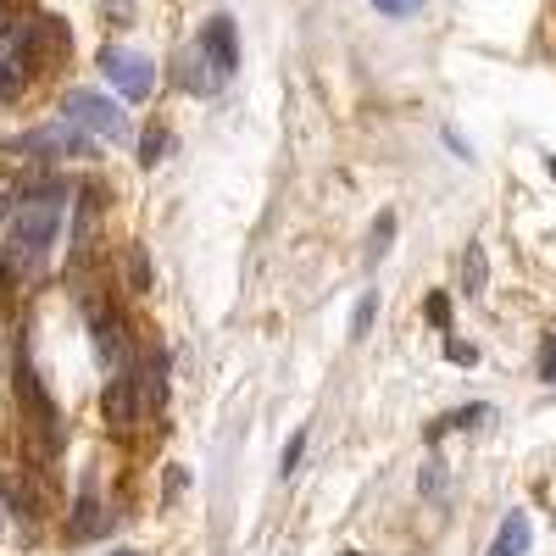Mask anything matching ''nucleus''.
<instances>
[{
    "mask_svg": "<svg viewBox=\"0 0 556 556\" xmlns=\"http://www.w3.org/2000/svg\"><path fill=\"white\" fill-rule=\"evenodd\" d=\"M62 212H67V184H39V190H28L12 206V217H7V256H0V267L7 273H34V267L51 262Z\"/></svg>",
    "mask_w": 556,
    "mask_h": 556,
    "instance_id": "f257e3e1",
    "label": "nucleus"
},
{
    "mask_svg": "<svg viewBox=\"0 0 556 556\" xmlns=\"http://www.w3.org/2000/svg\"><path fill=\"white\" fill-rule=\"evenodd\" d=\"M235 67H240V28L228 12L206 17L190 45H178V62H173L178 89H190V96H217L235 78Z\"/></svg>",
    "mask_w": 556,
    "mask_h": 556,
    "instance_id": "f03ea898",
    "label": "nucleus"
},
{
    "mask_svg": "<svg viewBox=\"0 0 556 556\" xmlns=\"http://www.w3.org/2000/svg\"><path fill=\"white\" fill-rule=\"evenodd\" d=\"M62 117H67L73 128H84L89 139H123V134H128L123 106L106 101V96H96V89H73V96L62 101Z\"/></svg>",
    "mask_w": 556,
    "mask_h": 556,
    "instance_id": "7ed1b4c3",
    "label": "nucleus"
},
{
    "mask_svg": "<svg viewBox=\"0 0 556 556\" xmlns=\"http://www.w3.org/2000/svg\"><path fill=\"white\" fill-rule=\"evenodd\" d=\"M101 73L123 89L128 101H146L156 89V67H151L146 51H123V45H112V51H101Z\"/></svg>",
    "mask_w": 556,
    "mask_h": 556,
    "instance_id": "20e7f679",
    "label": "nucleus"
},
{
    "mask_svg": "<svg viewBox=\"0 0 556 556\" xmlns=\"http://www.w3.org/2000/svg\"><path fill=\"white\" fill-rule=\"evenodd\" d=\"M17 146H23V151H39L45 162H51V156H89V151H96V139H89L84 128H73L67 117H56V123L34 128L28 139H17Z\"/></svg>",
    "mask_w": 556,
    "mask_h": 556,
    "instance_id": "39448f33",
    "label": "nucleus"
},
{
    "mask_svg": "<svg viewBox=\"0 0 556 556\" xmlns=\"http://www.w3.org/2000/svg\"><path fill=\"white\" fill-rule=\"evenodd\" d=\"M101 412L112 429H134L139 424V374H112L106 395H101Z\"/></svg>",
    "mask_w": 556,
    "mask_h": 556,
    "instance_id": "423d86ee",
    "label": "nucleus"
},
{
    "mask_svg": "<svg viewBox=\"0 0 556 556\" xmlns=\"http://www.w3.org/2000/svg\"><path fill=\"white\" fill-rule=\"evenodd\" d=\"M17 401H23V412L34 417L39 429H51L56 424V412H51V401H45V390H39V374H34V362H28V345H17Z\"/></svg>",
    "mask_w": 556,
    "mask_h": 556,
    "instance_id": "0eeeda50",
    "label": "nucleus"
},
{
    "mask_svg": "<svg viewBox=\"0 0 556 556\" xmlns=\"http://www.w3.org/2000/svg\"><path fill=\"white\" fill-rule=\"evenodd\" d=\"M89 340H96V356L106 367H117V356H123V323H117V312L106 301L89 306Z\"/></svg>",
    "mask_w": 556,
    "mask_h": 556,
    "instance_id": "6e6552de",
    "label": "nucleus"
},
{
    "mask_svg": "<svg viewBox=\"0 0 556 556\" xmlns=\"http://www.w3.org/2000/svg\"><path fill=\"white\" fill-rule=\"evenodd\" d=\"M529 540H534V529H529V513H506L484 556H529Z\"/></svg>",
    "mask_w": 556,
    "mask_h": 556,
    "instance_id": "1a4fd4ad",
    "label": "nucleus"
},
{
    "mask_svg": "<svg viewBox=\"0 0 556 556\" xmlns=\"http://www.w3.org/2000/svg\"><path fill=\"white\" fill-rule=\"evenodd\" d=\"M484 278H490L484 245H468V251H462V290H468V295L479 301V295H484Z\"/></svg>",
    "mask_w": 556,
    "mask_h": 556,
    "instance_id": "9d476101",
    "label": "nucleus"
},
{
    "mask_svg": "<svg viewBox=\"0 0 556 556\" xmlns=\"http://www.w3.org/2000/svg\"><path fill=\"white\" fill-rule=\"evenodd\" d=\"M484 417H490V406H484V401H473V406H462V412H445L440 424H429V440H440L445 429H479Z\"/></svg>",
    "mask_w": 556,
    "mask_h": 556,
    "instance_id": "9b49d317",
    "label": "nucleus"
},
{
    "mask_svg": "<svg viewBox=\"0 0 556 556\" xmlns=\"http://www.w3.org/2000/svg\"><path fill=\"white\" fill-rule=\"evenodd\" d=\"M390 240H395V212H379L374 217V235H367V267H379L390 256Z\"/></svg>",
    "mask_w": 556,
    "mask_h": 556,
    "instance_id": "f8f14e48",
    "label": "nucleus"
},
{
    "mask_svg": "<svg viewBox=\"0 0 556 556\" xmlns=\"http://www.w3.org/2000/svg\"><path fill=\"white\" fill-rule=\"evenodd\" d=\"M374 317H379V295H374V290H367V295L356 301V312H351V334L362 340L367 329H374Z\"/></svg>",
    "mask_w": 556,
    "mask_h": 556,
    "instance_id": "ddd939ff",
    "label": "nucleus"
},
{
    "mask_svg": "<svg viewBox=\"0 0 556 556\" xmlns=\"http://www.w3.org/2000/svg\"><path fill=\"white\" fill-rule=\"evenodd\" d=\"M162 151H167V128H146V134H139V162H146V167H156Z\"/></svg>",
    "mask_w": 556,
    "mask_h": 556,
    "instance_id": "4468645a",
    "label": "nucleus"
},
{
    "mask_svg": "<svg viewBox=\"0 0 556 556\" xmlns=\"http://www.w3.org/2000/svg\"><path fill=\"white\" fill-rule=\"evenodd\" d=\"M424 317L434 323V329H451V295H445V290H434V295L424 301Z\"/></svg>",
    "mask_w": 556,
    "mask_h": 556,
    "instance_id": "2eb2a0df",
    "label": "nucleus"
},
{
    "mask_svg": "<svg viewBox=\"0 0 556 556\" xmlns=\"http://www.w3.org/2000/svg\"><path fill=\"white\" fill-rule=\"evenodd\" d=\"M301 456H306V429H295V434H290V445H285V468H278V473L290 479V473L301 468Z\"/></svg>",
    "mask_w": 556,
    "mask_h": 556,
    "instance_id": "dca6fc26",
    "label": "nucleus"
},
{
    "mask_svg": "<svg viewBox=\"0 0 556 556\" xmlns=\"http://www.w3.org/2000/svg\"><path fill=\"white\" fill-rule=\"evenodd\" d=\"M540 379L556 384V334H545V345H540Z\"/></svg>",
    "mask_w": 556,
    "mask_h": 556,
    "instance_id": "f3484780",
    "label": "nucleus"
},
{
    "mask_svg": "<svg viewBox=\"0 0 556 556\" xmlns=\"http://www.w3.org/2000/svg\"><path fill=\"white\" fill-rule=\"evenodd\" d=\"M374 7L384 17H412V12H424V0H374Z\"/></svg>",
    "mask_w": 556,
    "mask_h": 556,
    "instance_id": "a211bd4d",
    "label": "nucleus"
},
{
    "mask_svg": "<svg viewBox=\"0 0 556 556\" xmlns=\"http://www.w3.org/2000/svg\"><path fill=\"white\" fill-rule=\"evenodd\" d=\"M445 356H451L456 367H473V362H479V351H473V345H462V340H445Z\"/></svg>",
    "mask_w": 556,
    "mask_h": 556,
    "instance_id": "6ab92c4d",
    "label": "nucleus"
},
{
    "mask_svg": "<svg viewBox=\"0 0 556 556\" xmlns=\"http://www.w3.org/2000/svg\"><path fill=\"white\" fill-rule=\"evenodd\" d=\"M445 490V473H440V462H424V495H440Z\"/></svg>",
    "mask_w": 556,
    "mask_h": 556,
    "instance_id": "aec40b11",
    "label": "nucleus"
},
{
    "mask_svg": "<svg viewBox=\"0 0 556 556\" xmlns=\"http://www.w3.org/2000/svg\"><path fill=\"white\" fill-rule=\"evenodd\" d=\"M545 167H551V178H556V156H551V162H545Z\"/></svg>",
    "mask_w": 556,
    "mask_h": 556,
    "instance_id": "412c9836",
    "label": "nucleus"
},
{
    "mask_svg": "<svg viewBox=\"0 0 556 556\" xmlns=\"http://www.w3.org/2000/svg\"><path fill=\"white\" fill-rule=\"evenodd\" d=\"M0 523H7V506H0Z\"/></svg>",
    "mask_w": 556,
    "mask_h": 556,
    "instance_id": "4be33fe9",
    "label": "nucleus"
},
{
    "mask_svg": "<svg viewBox=\"0 0 556 556\" xmlns=\"http://www.w3.org/2000/svg\"><path fill=\"white\" fill-rule=\"evenodd\" d=\"M117 556H134V551H117Z\"/></svg>",
    "mask_w": 556,
    "mask_h": 556,
    "instance_id": "5701e85b",
    "label": "nucleus"
},
{
    "mask_svg": "<svg viewBox=\"0 0 556 556\" xmlns=\"http://www.w3.org/2000/svg\"><path fill=\"white\" fill-rule=\"evenodd\" d=\"M0 212H7V201H0Z\"/></svg>",
    "mask_w": 556,
    "mask_h": 556,
    "instance_id": "b1692460",
    "label": "nucleus"
},
{
    "mask_svg": "<svg viewBox=\"0 0 556 556\" xmlns=\"http://www.w3.org/2000/svg\"><path fill=\"white\" fill-rule=\"evenodd\" d=\"M351 556H356V551H351Z\"/></svg>",
    "mask_w": 556,
    "mask_h": 556,
    "instance_id": "393cba45",
    "label": "nucleus"
}]
</instances>
